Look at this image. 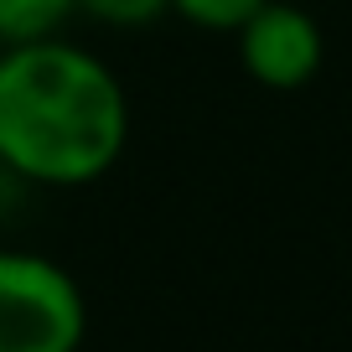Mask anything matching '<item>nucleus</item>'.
I'll return each mask as SVG.
<instances>
[{"mask_svg":"<svg viewBox=\"0 0 352 352\" xmlns=\"http://www.w3.org/2000/svg\"><path fill=\"white\" fill-rule=\"evenodd\" d=\"M130 140V99L94 47L36 36L0 47V171L36 187L99 182Z\"/></svg>","mask_w":352,"mask_h":352,"instance_id":"1","label":"nucleus"},{"mask_svg":"<svg viewBox=\"0 0 352 352\" xmlns=\"http://www.w3.org/2000/svg\"><path fill=\"white\" fill-rule=\"evenodd\" d=\"M78 16V0H0V47L57 36Z\"/></svg>","mask_w":352,"mask_h":352,"instance_id":"4","label":"nucleus"},{"mask_svg":"<svg viewBox=\"0 0 352 352\" xmlns=\"http://www.w3.org/2000/svg\"><path fill=\"white\" fill-rule=\"evenodd\" d=\"M83 337V285L47 254L0 249V352H78Z\"/></svg>","mask_w":352,"mask_h":352,"instance_id":"2","label":"nucleus"},{"mask_svg":"<svg viewBox=\"0 0 352 352\" xmlns=\"http://www.w3.org/2000/svg\"><path fill=\"white\" fill-rule=\"evenodd\" d=\"M228 36L239 47V67L270 94L306 88L327 63V36L316 16L296 0H259Z\"/></svg>","mask_w":352,"mask_h":352,"instance_id":"3","label":"nucleus"},{"mask_svg":"<svg viewBox=\"0 0 352 352\" xmlns=\"http://www.w3.org/2000/svg\"><path fill=\"white\" fill-rule=\"evenodd\" d=\"M259 0H171V16L202 26V32H233Z\"/></svg>","mask_w":352,"mask_h":352,"instance_id":"6","label":"nucleus"},{"mask_svg":"<svg viewBox=\"0 0 352 352\" xmlns=\"http://www.w3.org/2000/svg\"><path fill=\"white\" fill-rule=\"evenodd\" d=\"M78 16L114 26V32H145L171 16V0H78Z\"/></svg>","mask_w":352,"mask_h":352,"instance_id":"5","label":"nucleus"}]
</instances>
